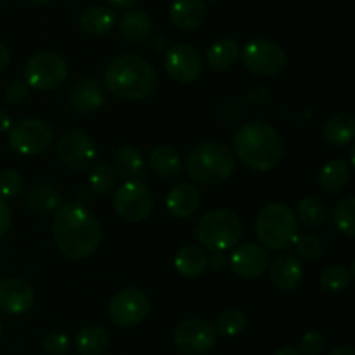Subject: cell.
I'll list each match as a JSON object with an SVG mask.
<instances>
[{"label":"cell","instance_id":"obj_1","mask_svg":"<svg viewBox=\"0 0 355 355\" xmlns=\"http://www.w3.org/2000/svg\"><path fill=\"white\" fill-rule=\"evenodd\" d=\"M101 234L99 220L80 203L61 205L52 220L55 246L71 260L92 255L99 248Z\"/></svg>","mask_w":355,"mask_h":355},{"label":"cell","instance_id":"obj_33","mask_svg":"<svg viewBox=\"0 0 355 355\" xmlns=\"http://www.w3.org/2000/svg\"><path fill=\"white\" fill-rule=\"evenodd\" d=\"M116 172L107 163H96L89 173V184L94 193L110 194L116 187Z\"/></svg>","mask_w":355,"mask_h":355},{"label":"cell","instance_id":"obj_6","mask_svg":"<svg viewBox=\"0 0 355 355\" xmlns=\"http://www.w3.org/2000/svg\"><path fill=\"white\" fill-rule=\"evenodd\" d=\"M243 234V224L238 215L231 210H210L198 220L194 238L201 248L211 252H225L234 248Z\"/></svg>","mask_w":355,"mask_h":355},{"label":"cell","instance_id":"obj_22","mask_svg":"<svg viewBox=\"0 0 355 355\" xmlns=\"http://www.w3.org/2000/svg\"><path fill=\"white\" fill-rule=\"evenodd\" d=\"M173 266L182 277H198L207 269L208 255L201 246L186 245L177 252Z\"/></svg>","mask_w":355,"mask_h":355},{"label":"cell","instance_id":"obj_20","mask_svg":"<svg viewBox=\"0 0 355 355\" xmlns=\"http://www.w3.org/2000/svg\"><path fill=\"white\" fill-rule=\"evenodd\" d=\"M205 16H207V7L203 0H173L170 7V19L182 31L200 28Z\"/></svg>","mask_w":355,"mask_h":355},{"label":"cell","instance_id":"obj_42","mask_svg":"<svg viewBox=\"0 0 355 355\" xmlns=\"http://www.w3.org/2000/svg\"><path fill=\"white\" fill-rule=\"evenodd\" d=\"M9 62H10L9 49H7L2 42H0V73H2L7 66H9Z\"/></svg>","mask_w":355,"mask_h":355},{"label":"cell","instance_id":"obj_28","mask_svg":"<svg viewBox=\"0 0 355 355\" xmlns=\"http://www.w3.org/2000/svg\"><path fill=\"white\" fill-rule=\"evenodd\" d=\"M80 355H103L110 347V335L101 326H85L75 338Z\"/></svg>","mask_w":355,"mask_h":355},{"label":"cell","instance_id":"obj_43","mask_svg":"<svg viewBox=\"0 0 355 355\" xmlns=\"http://www.w3.org/2000/svg\"><path fill=\"white\" fill-rule=\"evenodd\" d=\"M10 127H12L10 116L7 113H3V111H0V135L6 134V132H9Z\"/></svg>","mask_w":355,"mask_h":355},{"label":"cell","instance_id":"obj_37","mask_svg":"<svg viewBox=\"0 0 355 355\" xmlns=\"http://www.w3.org/2000/svg\"><path fill=\"white\" fill-rule=\"evenodd\" d=\"M23 191V177L17 170L7 168L0 172V198L3 201L14 200Z\"/></svg>","mask_w":355,"mask_h":355},{"label":"cell","instance_id":"obj_2","mask_svg":"<svg viewBox=\"0 0 355 355\" xmlns=\"http://www.w3.org/2000/svg\"><path fill=\"white\" fill-rule=\"evenodd\" d=\"M236 156L255 172L276 168L284 155V142L272 125L262 120L250 121L236 132L232 139Z\"/></svg>","mask_w":355,"mask_h":355},{"label":"cell","instance_id":"obj_16","mask_svg":"<svg viewBox=\"0 0 355 355\" xmlns=\"http://www.w3.org/2000/svg\"><path fill=\"white\" fill-rule=\"evenodd\" d=\"M35 304L33 288L23 279L7 277L0 281V312L19 315L30 311Z\"/></svg>","mask_w":355,"mask_h":355},{"label":"cell","instance_id":"obj_23","mask_svg":"<svg viewBox=\"0 0 355 355\" xmlns=\"http://www.w3.org/2000/svg\"><path fill=\"white\" fill-rule=\"evenodd\" d=\"M116 23V16L110 7L92 6L80 16V28L90 37H103L110 33Z\"/></svg>","mask_w":355,"mask_h":355},{"label":"cell","instance_id":"obj_5","mask_svg":"<svg viewBox=\"0 0 355 355\" xmlns=\"http://www.w3.org/2000/svg\"><path fill=\"white\" fill-rule=\"evenodd\" d=\"M255 232L263 248H269L272 252H283V250L290 248L297 239V217L288 205H266L257 215Z\"/></svg>","mask_w":355,"mask_h":355},{"label":"cell","instance_id":"obj_17","mask_svg":"<svg viewBox=\"0 0 355 355\" xmlns=\"http://www.w3.org/2000/svg\"><path fill=\"white\" fill-rule=\"evenodd\" d=\"M69 107L75 113H92L99 107L104 106L106 103V96H104L103 85L96 76H83L78 82L73 85L71 92H69Z\"/></svg>","mask_w":355,"mask_h":355},{"label":"cell","instance_id":"obj_15","mask_svg":"<svg viewBox=\"0 0 355 355\" xmlns=\"http://www.w3.org/2000/svg\"><path fill=\"white\" fill-rule=\"evenodd\" d=\"M229 263H231V270L238 277L255 279L269 269V252L257 243H245L234 248Z\"/></svg>","mask_w":355,"mask_h":355},{"label":"cell","instance_id":"obj_40","mask_svg":"<svg viewBox=\"0 0 355 355\" xmlns=\"http://www.w3.org/2000/svg\"><path fill=\"white\" fill-rule=\"evenodd\" d=\"M3 96H6L7 103H21V101H24L28 97V85L24 82H21V80H12V82L7 83L6 90H3Z\"/></svg>","mask_w":355,"mask_h":355},{"label":"cell","instance_id":"obj_48","mask_svg":"<svg viewBox=\"0 0 355 355\" xmlns=\"http://www.w3.org/2000/svg\"><path fill=\"white\" fill-rule=\"evenodd\" d=\"M30 2L37 3V6H44V3H49V2H52V0H30Z\"/></svg>","mask_w":355,"mask_h":355},{"label":"cell","instance_id":"obj_19","mask_svg":"<svg viewBox=\"0 0 355 355\" xmlns=\"http://www.w3.org/2000/svg\"><path fill=\"white\" fill-rule=\"evenodd\" d=\"M200 191L189 182L175 184L166 194V208L175 218H187L200 207Z\"/></svg>","mask_w":355,"mask_h":355},{"label":"cell","instance_id":"obj_8","mask_svg":"<svg viewBox=\"0 0 355 355\" xmlns=\"http://www.w3.org/2000/svg\"><path fill=\"white\" fill-rule=\"evenodd\" d=\"M26 85L37 90H55L68 78V64L55 52H38L28 59L24 66Z\"/></svg>","mask_w":355,"mask_h":355},{"label":"cell","instance_id":"obj_32","mask_svg":"<svg viewBox=\"0 0 355 355\" xmlns=\"http://www.w3.org/2000/svg\"><path fill=\"white\" fill-rule=\"evenodd\" d=\"M333 224L347 238L355 236V200L352 196L342 198L333 208Z\"/></svg>","mask_w":355,"mask_h":355},{"label":"cell","instance_id":"obj_46","mask_svg":"<svg viewBox=\"0 0 355 355\" xmlns=\"http://www.w3.org/2000/svg\"><path fill=\"white\" fill-rule=\"evenodd\" d=\"M224 260L225 259L222 255H214L210 260V266L214 267V269H222V267H224Z\"/></svg>","mask_w":355,"mask_h":355},{"label":"cell","instance_id":"obj_31","mask_svg":"<svg viewBox=\"0 0 355 355\" xmlns=\"http://www.w3.org/2000/svg\"><path fill=\"white\" fill-rule=\"evenodd\" d=\"M298 217L309 227H321L328 220V207L318 196H307L298 203Z\"/></svg>","mask_w":355,"mask_h":355},{"label":"cell","instance_id":"obj_25","mask_svg":"<svg viewBox=\"0 0 355 355\" xmlns=\"http://www.w3.org/2000/svg\"><path fill=\"white\" fill-rule=\"evenodd\" d=\"M355 134V121L354 116L349 113H338L326 121L322 128L326 142L335 148H343L349 142H352Z\"/></svg>","mask_w":355,"mask_h":355},{"label":"cell","instance_id":"obj_45","mask_svg":"<svg viewBox=\"0 0 355 355\" xmlns=\"http://www.w3.org/2000/svg\"><path fill=\"white\" fill-rule=\"evenodd\" d=\"M107 3H111V6L114 7H120V9H127V7L134 6L137 0H106Z\"/></svg>","mask_w":355,"mask_h":355},{"label":"cell","instance_id":"obj_18","mask_svg":"<svg viewBox=\"0 0 355 355\" xmlns=\"http://www.w3.org/2000/svg\"><path fill=\"white\" fill-rule=\"evenodd\" d=\"M269 277L277 290L293 291L300 286L304 279V266L295 255L284 253L272 262L269 269Z\"/></svg>","mask_w":355,"mask_h":355},{"label":"cell","instance_id":"obj_3","mask_svg":"<svg viewBox=\"0 0 355 355\" xmlns=\"http://www.w3.org/2000/svg\"><path fill=\"white\" fill-rule=\"evenodd\" d=\"M104 82L107 90L120 99L142 101L156 92L158 75L146 59L135 54H123L107 66Z\"/></svg>","mask_w":355,"mask_h":355},{"label":"cell","instance_id":"obj_38","mask_svg":"<svg viewBox=\"0 0 355 355\" xmlns=\"http://www.w3.org/2000/svg\"><path fill=\"white\" fill-rule=\"evenodd\" d=\"M326 347V336L319 331H309L300 340V355H319Z\"/></svg>","mask_w":355,"mask_h":355},{"label":"cell","instance_id":"obj_49","mask_svg":"<svg viewBox=\"0 0 355 355\" xmlns=\"http://www.w3.org/2000/svg\"><path fill=\"white\" fill-rule=\"evenodd\" d=\"M2 331H3V326H2V321H0V336H2Z\"/></svg>","mask_w":355,"mask_h":355},{"label":"cell","instance_id":"obj_7","mask_svg":"<svg viewBox=\"0 0 355 355\" xmlns=\"http://www.w3.org/2000/svg\"><path fill=\"white\" fill-rule=\"evenodd\" d=\"M241 61L248 71L260 76H274L286 68V52L276 42L267 38H253L239 51Z\"/></svg>","mask_w":355,"mask_h":355},{"label":"cell","instance_id":"obj_29","mask_svg":"<svg viewBox=\"0 0 355 355\" xmlns=\"http://www.w3.org/2000/svg\"><path fill=\"white\" fill-rule=\"evenodd\" d=\"M239 55V44L234 38H222L215 42L207 52V64L214 71H225L236 62Z\"/></svg>","mask_w":355,"mask_h":355},{"label":"cell","instance_id":"obj_36","mask_svg":"<svg viewBox=\"0 0 355 355\" xmlns=\"http://www.w3.org/2000/svg\"><path fill=\"white\" fill-rule=\"evenodd\" d=\"M293 246L298 257L307 260V262H315V260L321 259L322 252H324V246H322L321 239L314 234L297 236V239L293 241Z\"/></svg>","mask_w":355,"mask_h":355},{"label":"cell","instance_id":"obj_35","mask_svg":"<svg viewBox=\"0 0 355 355\" xmlns=\"http://www.w3.org/2000/svg\"><path fill=\"white\" fill-rule=\"evenodd\" d=\"M246 314L238 309H231V311L222 312L220 315L215 321V333L222 336H236L241 331H245L246 328Z\"/></svg>","mask_w":355,"mask_h":355},{"label":"cell","instance_id":"obj_30","mask_svg":"<svg viewBox=\"0 0 355 355\" xmlns=\"http://www.w3.org/2000/svg\"><path fill=\"white\" fill-rule=\"evenodd\" d=\"M24 205L30 210L38 211V214H47V211L55 210L62 205V196L55 187L40 184L35 186L24 194Z\"/></svg>","mask_w":355,"mask_h":355},{"label":"cell","instance_id":"obj_4","mask_svg":"<svg viewBox=\"0 0 355 355\" xmlns=\"http://www.w3.org/2000/svg\"><path fill=\"white\" fill-rule=\"evenodd\" d=\"M236 168V158L231 148L222 142H205L187 155L186 170L198 184L214 186L224 182Z\"/></svg>","mask_w":355,"mask_h":355},{"label":"cell","instance_id":"obj_27","mask_svg":"<svg viewBox=\"0 0 355 355\" xmlns=\"http://www.w3.org/2000/svg\"><path fill=\"white\" fill-rule=\"evenodd\" d=\"M113 170L116 175L121 179L128 180H139L144 175V158L135 148H121L118 149L113 159Z\"/></svg>","mask_w":355,"mask_h":355},{"label":"cell","instance_id":"obj_47","mask_svg":"<svg viewBox=\"0 0 355 355\" xmlns=\"http://www.w3.org/2000/svg\"><path fill=\"white\" fill-rule=\"evenodd\" d=\"M274 355H300L297 349H291V347H284V349H279Z\"/></svg>","mask_w":355,"mask_h":355},{"label":"cell","instance_id":"obj_9","mask_svg":"<svg viewBox=\"0 0 355 355\" xmlns=\"http://www.w3.org/2000/svg\"><path fill=\"white\" fill-rule=\"evenodd\" d=\"M153 194L141 180H128L121 184L113 196V207L118 217L125 222H142L153 210Z\"/></svg>","mask_w":355,"mask_h":355},{"label":"cell","instance_id":"obj_10","mask_svg":"<svg viewBox=\"0 0 355 355\" xmlns=\"http://www.w3.org/2000/svg\"><path fill=\"white\" fill-rule=\"evenodd\" d=\"M54 132L47 121L40 118H24L10 127L9 144L23 156H35L47 151Z\"/></svg>","mask_w":355,"mask_h":355},{"label":"cell","instance_id":"obj_21","mask_svg":"<svg viewBox=\"0 0 355 355\" xmlns=\"http://www.w3.org/2000/svg\"><path fill=\"white\" fill-rule=\"evenodd\" d=\"M153 31L151 17L142 9H130L121 16L120 35L128 44H144Z\"/></svg>","mask_w":355,"mask_h":355},{"label":"cell","instance_id":"obj_26","mask_svg":"<svg viewBox=\"0 0 355 355\" xmlns=\"http://www.w3.org/2000/svg\"><path fill=\"white\" fill-rule=\"evenodd\" d=\"M149 166L158 175L172 179V177H179L182 173V159H180L179 153L170 146H158L149 155Z\"/></svg>","mask_w":355,"mask_h":355},{"label":"cell","instance_id":"obj_12","mask_svg":"<svg viewBox=\"0 0 355 355\" xmlns=\"http://www.w3.org/2000/svg\"><path fill=\"white\" fill-rule=\"evenodd\" d=\"M173 343L184 355H205L217 343V333L203 319H187L173 331Z\"/></svg>","mask_w":355,"mask_h":355},{"label":"cell","instance_id":"obj_14","mask_svg":"<svg viewBox=\"0 0 355 355\" xmlns=\"http://www.w3.org/2000/svg\"><path fill=\"white\" fill-rule=\"evenodd\" d=\"M165 69L170 78L175 82L191 83L200 78L203 61L196 49L179 44L165 52Z\"/></svg>","mask_w":355,"mask_h":355},{"label":"cell","instance_id":"obj_24","mask_svg":"<svg viewBox=\"0 0 355 355\" xmlns=\"http://www.w3.org/2000/svg\"><path fill=\"white\" fill-rule=\"evenodd\" d=\"M350 180V166L343 159H331L324 163L318 173V184L326 193L336 194L345 189Z\"/></svg>","mask_w":355,"mask_h":355},{"label":"cell","instance_id":"obj_44","mask_svg":"<svg viewBox=\"0 0 355 355\" xmlns=\"http://www.w3.org/2000/svg\"><path fill=\"white\" fill-rule=\"evenodd\" d=\"M328 355H355V350L350 345H340L336 349H333Z\"/></svg>","mask_w":355,"mask_h":355},{"label":"cell","instance_id":"obj_13","mask_svg":"<svg viewBox=\"0 0 355 355\" xmlns=\"http://www.w3.org/2000/svg\"><path fill=\"white\" fill-rule=\"evenodd\" d=\"M96 142L87 132L75 128L61 135L58 141V156L71 170H85L96 158Z\"/></svg>","mask_w":355,"mask_h":355},{"label":"cell","instance_id":"obj_41","mask_svg":"<svg viewBox=\"0 0 355 355\" xmlns=\"http://www.w3.org/2000/svg\"><path fill=\"white\" fill-rule=\"evenodd\" d=\"M10 222H12V214H10V208L7 207L6 201L0 198V238L7 234L10 227Z\"/></svg>","mask_w":355,"mask_h":355},{"label":"cell","instance_id":"obj_34","mask_svg":"<svg viewBox=\"0 0 355 355\" xmlns=\"http://www.w3.org/2000/svg\"><path fill=\"white\" fill-rule=\"evenodd\" d=\"M321 286L322 290L329 291V293H340V291H345L350 286V281H352V270L347 269L345 266H329L324 272L321 274Z\"/></svg>","mask_w":355,"mask_h":355},{"label":"cell","instance_id":"obj_11","mask_svg":"<svg viewBox=\"0 0 355 355\" xmlns=\"http://www.w3.org/2000/svg\"><path fill=\"white\" fill-rule=\"evenodd\" d=\"M151 311L148 295L137 288H123L113 295L107 305L110 319L121 328H132L144 321Z\"/></svg>","mask_w":355,"mask_h":355},{"label":"cell","instance_id":"obj_39","mask_svg":"<svg viewBox=\"0 0 355 355\" xmlns=\"http://www.w3.org/2000/svg\"><path fill=\"white\" fill-rule=\"evenodd\" d=\"M71 342L62 333H51L44 340V350L47 355H66L69 352Z\"/></svg>","mask_w":355,"mask_h":355}]
</instances>
